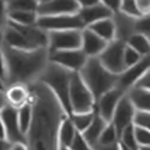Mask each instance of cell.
<instances>
[{
  "instance_id": "cell-1",
  "label": "cell",
  "mask_w": 150,
  "mask_h": 150,
  "mask_svg": "<svg viewBox=\"0 0 150 150\" xmlns=\"http://www.w3.org/2000/svg\"><path fill=\"white\" fill-rule=\"evenodd\" d=\"M30 86L34 107L33 125L27 134L28 150H60L59 130L66 110L46 84L37 81Z\"/></svg>"
},
{
  "instance_id": "cell-2",
  "label": "cell",
  "mask_w": 150,
  "mask_h": 150,
  "mask_svg": "<svg viewBox=\"0 0 150 150\" xmlns=\"http://www.w3.org/2000/svg\"><path fill=\"white\" fill-rule=\"evenodd\" d=\"M49 64V52L46 48L24 51L1 43V83L30 85L37 82Z\"/></svg>"
},
{
  "instance_id": "cell-3",
  "label": "cell",
  "mask_w": 150,
  "mask_h": 150,
  "mask_svg": "<svg viewBox=\"0 0 150 150\" xmlns=\"http://www.w3.org/2000/svg\"><path fill=\"white\" fill-rule=\"evenodd\" d=\"M79 74L93 93L96 101L105 93L118 85L119 76L110 72L101 62L98 57L89 58L84 67L81 70Z\"/></svg>"
},
{
  "instance_id": "cell-4",
  "label": "cell",
  "mask_w": 150,
  "mask_h": 150,
  "mask_svg": "<svg viewBox=\"0 0 150 150\" xmlns=\"http://www.w3.org/2000/svg\"><path fill=\"white\" fill-rule=\"evenodd\" d=\"M73 73L74 72L49 61L47 69L45 70L41 78L39 79L53 91V94L57 96V98L59 100V102L64 107L70 118L72 117L70 89H71V81Z\"/></svg>"
},
{
  "instance_id": "cell-5",
  "label": "cell",
  "mask_w": 150,
  "mask_h": 150,
  "mask_svg": "<svg viewBox=\"0 0 150 150\" xmlns=\"http://www.w3.org/2000/svg\"><path fill=\"white\" fill-rule=\"evenodd\" d=\"M70 101L72 114L94 112L96 108V100L83 81L79 72H74L71 81L70 89Z\"/></svg>"
},
{
  "instance_id": "cell-6",
  "label": "cell",
  "mask_w": 150,
  "mask_h": 150,
  "mask_svg": "<svg viewBox=\"0 0 150 150\" xmlns=\"http://www.w3.org/2000/svg\"><path fill=\"white\" fill-rule=\"evenodd\" d=\"M0 130L1 141H8L12 144H27V136L21 130L18 109L8 103H3L0 108Z\"/></svg>"
},
{
  "instance_id": "cell-7",
  "label": "cell",
  "mask_w": 150,
  "mask_h": 150,
  "mask_svg": "<svg viewBox=\"0 0 150 150\" xmlns=\"http://www.w3.org/2000/svg\"><path fill=\"white\" fill-rule=\"evenodd\" d=\"M37 25L41 29L51 31L61 30H83L85 27L79 17V15H59V16H40Z\"/></svg>"
},
{
  "instance_id": "cell-8",
  "label": "cell",
  "mask_w": 150,
  "mask_h": 150,
  "mask_svg": "<svg viewBox=\"0 0 150 150\" xmlns=\"http://www.w3.org/2000/svg\"><path fill=\"white\" fill-rule=\"evenodd\" d=\"M82 48V30H61L49 33L48 52L71 51V49Z\"/></svg>"
},
{
  "instance_id": "cell-9",
  "label": "cell",
  "mask_w": 150,
  "mask_h": 150,
  "mask_svg": "<svg viewBox=\"0 0 150 150\" xmlns=\"http://www.w3.org/2000/svg\"><path fill=\"white\" fill-rule=\"evenodd\" d=\"M125 47H126V42L121 40H114L113 42H109L107 48L100 55V60L102 64L117 76L126 70L124 61V52Z\"/></svg>"
},
{
  "instance_id": "cell-10",
  "label": "cell",
  "mask_w": 150,
  "mask_h": 150,
  "mask_svg": "<svg viewBox=\"0 0 150 150\" xmlns=\"http://www.w3.org/2000/svg\"><path fill=\"white\" fill-rule=\"evenodd\" d=\"M88 57L82 49H71V51H60L49 53V61L65 67L72 72H81L88 61Z\"/></svg>"
},
{
  "instance_id": "cell-11",
  "label": "cell",
  "mask_w": 150,
  "mask_h": 150,
  "mask_svg": "<svg viewBox=\"0 0 150 150\" xmlns=\"http://www.w3.org/2000/svg\"><path fill=\"white\" fill-rule=\"evenodd\" d=\"M127 91H125L122 88H120L119 85H117L115 88L110 89L109 91L105 93L101 97H100L96 101V108L95 110L101 115L105 120H107L108 122L112 121L114 115V112L120 102V100L122 98V96L126 94Z\"/></svg>"
},
{
  "instance_id": "cell-12",
  "label": "cell",
  "mask_w": 150,
  "mask_h": 150,
  "mask_svg": "<svg viewBox=\"0 0 150 150\" xmlns=\"http://www.w3.org/2000/svg\"><path fill=\"white\" fill-rule=\"evenodd\" d=\"M136 113H137V109L133 106L132 101L130 100V97L126 93L120 100V102L114 112L113 119H112V122H113V125L115 126V129L119 133V137H120V133L125 129L134 124Z\"/></svg>"
},
{
  "instance_id": "cell-13",
  "label": "cell",
  "mask_w": 150,
  "mask_h": 150,
  "mask_svg": "<svg viewBox=\"0 0 150 150\" xmlns=\"http://www.w3.org/2000/svg\"><path fill=\"white\" fill-rule=\"evenodd\" d=\"M149 69H150V55L143 57L137 64L127 67L120 74L118 79V85L125 91H129L144 76V73Z\"/></svg>"
},
{
  "instance_id": "cell-14",
  "label": "cell",
  "mask_w": 150,
  "mask_h": 150,
  "mask_svg": "<svg viewBox=\"0 0 150 150\" xmlns=\"http://www.w3.org/2000/svg\"><path fill=\"white\" fill-rule=\"evenodd\" d=\"M77 0H52L39 6V16H59V15H77L81 11Z\"/></svg>"
},
{
  "instance_id": "cell-15",
  "label": "cell",
  "mask_w": 150,
  "mask_h": 150,
  "mask_svg": "<svg viewBox=\"0 0 150 150\" xmlns=\"http://www.w3.org/2000/svg\"><path fill=\"white\" fill-rule=\"evenodd\" d=\"M108 42L105 41L89 28H84L82 30V51L88 58H97L102 54L107 48Z\"/></svg>"
},
{
  "instance_id": "cell-16",
  "label": "cell",
  "mask_w": 150,
  "mask_h": 150,
  "mask_svg": "<svg viewBox=\"0 0 150 150\" xmlns=\"http://www.w3.org/2000/svg\"><path fill=\"white\" fill-rule=\"evenodd\" d=\"M4 103H8L15 108H21L31 101L30 86L25 84H12L3 93Z\"/></svg>"
},
{
  "instance_id": "cell-17",
  "label": "cell",
  "mask_w": 150,
  "mask_h": 150,
  "mask_svg": "<svg viewBox=\"0 0 150 150\" xmlns=\"http://www.w3.org/2000/svg\"><path fill=\"white\" fill-rule=\"evenodd\" d=\"M78 15H79L85 28H88L89 25H91V24H94L98 21H102L106 18H112L114 16L113 12L107 6H105L102 3H98L93 6H88V7H82Z\"/></svg>"
},
{
  "instance_id": "cell-18",
  "label": "cell",
  "mask_w": 150,
  "mask_h": 150,
  "mask_svg": "<svg viewBox=\"0 0 150 150\" xmlns=\"http://www.w3.org/2000/svg\"><path fill=\"white\" fill-rule=\"evenodd\" d=\"M3 45H6L11 48L16 49H24V51H33L34 46L29 42V40L24 36L22 33H19L13 27L5 24L3 29Z\"/></svg>"
},
{
  "instance_id": "cell-19",
  "label": "cell",
  "mask_w": 150,
  "mask_h": 150,
  "mask_svg": "<svg viewBox=\"0 0 150 150\" xmlns=\"http://www.w3.org/2000/svg\"><path fill=\"white\" fill-rule=\"evenodd\" d=\"M117 27V40H121L124 42H127L130 37L136 34V21L129 16L122 15L121 12H118L113 16Z\"/></svg>"
},
{
  "instance_id": "cell-20",
  "label": "cell",
  "mask_w": 150,
  "mask_h": 150,
  "mask_svg": "<svg viewBox=\"0 0 150 150\" xmlns=\"http://www.w3.org/2000/svg\"><path fill=\"white\" fill-rule=\"evenodd\" d=\"M88 28L93 30L95 34H97L100 37H102L108 43L117 40V27H115V22L113 17L98 21L91 24V25H89Z\"/></svg>"
},
{
  "instance_id": "cell-21",
  "label": "cell",
  "mask_w": 150,
  "mask_h": 150,
  "mask_svg": "<svg viewBox=\"0 0 150 150\" xmlns=\"http://www.w3.org/2000/svg\"><path fill=\"white\" fill-rule=\"evenodd\" d=\"M133 106L139 112H150V90L133 86L127 91Z\"/></svg>"
},
{
  "instance_id": "cell-22",
  "label": "cell",
  "mask_w": 150,
  "mask_h": 150,
  "mask_svg": "<svg viewBox=\"0 0 150 150\" xmlns=\"http://www.w3.org/2000/svg\"><path fill=\"white\" fill-rule=\"evenodd\" d=\"M96 112V110H95ZM108 125V121L105 120L101 115H100L96 112V115L91 122L90 126L83 132V136L85 137V139L88 141L93 146L98 142L100 137H101L103 130L106 129V126Z\"/></svg>"
},
{
  "instance_id": "cell-23",
  "label": "cell",
  "mask_w": 150,
  "mask_h": 150,
  "mask_svg": "<svg viewBox=\"0 0 150 150\" xmlns=\"http://www.w3.org/2000/svg\"><path fill=\"white\" fill-rule=\"evenodd\" d=\"M1 5L5 15L12 11H34L39 10V1L37 0H1Z\"/></svg>"
},
{
  "instance_id": "cell-24",
  "label": "cell",
  "mask_w": 150,
  "mask_h": 150,
  "mask_svg": "<svg viewBox=\"0 0 150 150\" xmlns=\"http://www.w3.org/2000/svg\"><path fill=\"white\" fill-rule=\"evenodd\" d=\"M6 19L21 25H37L39 13L34 11H12L5 15Z\"/></svg>"
},
{
  "instance_id": "cell-25",
  "label": "cell",
  "mask_w": 150,
  "mask_h": 150,
  "mask_svg": "<svg viewBox=\"0 0 150 150\" xmlns=\"http://www.w3.org/2000/svg\"><path fill=\"white\" fill-rule=\"evenodd\" d=\"M78 130L74 126V124L72 119L67 115L64 118L61 125H60V130H59V138H60V144L62 146H71L72 142L76 138Z\"/></svg>"
},
{
  "instance_id": "cell-26",
  "label": "cell",
  "mask_w": 150,
  "mask_h": 150,
  "mask_svg": "<svg viewBox=\"0 0 150 150\" xmlns=\"http://www.w3.org/2000/svg\"><path fill=\"white\" fill-rule=\"evenodd\" d=\"M126 43L133 49H136L142 57L150 55V37H148L146 35L136 33L127 40Z\"/></svg>"
},
{
  "instance_id": "cell-27",
  "label": "cell",
  "mask_w": 150,
  "mask_h": 150,
  "mask_svg": "<svg viewBox=\"0 0 150 150\" xmlns=\"http://www.w3.org/2000/svg\"><path fill=\"white\" fill-rule=\"evenodd\" d=\"M18 120H19L22 132L27 136L34 120V107L31 101L27 105L22 106L21 108H18Z\"/></svg>"
},
{
  "instance_id": "cell-28",
  "label": "cell",
  "mask_w": 150,
  "mask_h": 150,
  "mask_svg": "<svg viewBox=\"0 0 150 150\" xmlns=\"http://www.w3.org/2000/svg\"><path fill=\"white\" fill-rule=\"evenodd\" d=\"M119 142H120L121 145L126 146L131 150H139V144H138V141H137L134 124L131 125V126H129V127H126L120 133Z\"/></svg>"
},
{
  "instance_id": "cell-29",
  "label": "cell",
  "mask_w": 150,
  "mask_h": 150,
  "mask_svg": "<svg viewBox=\"0 0 150 150\" xmlns=\"http://www.w3.org/2000/svg\"><path fill=\"white\" fill-rule=\"evenodd\" d=\"M95 115H96V112L94 110V112H86V113L72 114L71 119H72V121L74 124V126L77 127V130L83 133L91 125Z\"/></svg>"
},
{
  "instance_id": "cell-30",
  "label": "cell",
  "mask_w": 150,
  "mask_h": 150,
  "mask_svg": "<svg viewBox=\"0 0 150 150\" xmlns=\"http://www.w3.org/2000/svg\"><path fill=\"white\" fill-rule=\"evenodd\" d=\"M119 143V133L115 129V126L113 125V122H108V125L106 126V129L103 130L101 137L96 144H101V145H112Z\"/></svg>"
},
{
  "instance_id": "cell-31",
  "label": "cell",
  "mask_w": 150,
  "mask_h": 150,
  "mask_svg": "<svg viewBox=\"0 0 150 150\" xmlns=\"http://www.w3.org/2000/svg\"><path fill=\"white\" fill-rule=\"evenodd\" d=\"M122 15L129 16L131 18L138 19L142 17V15L139 13L138 7H137L136 0H121V5H120V11Z\"/></svg>"
},
{
  "instance_id": "cell-32",
  "label": "cell",
  "mask_w": 150,
  "mask_h": 150,
  "mask_svg": "<svg viewBox=\"0 0 150 150\" xmlns=\"http://www.w3.org/2000/svg\"><path fill=\"white\" fill-rule=\"evenodd\" d=\"M143 57L136 51V49H133L132 47H130L127 43H126V47H125V52H124V61H125V66L130 67L134 64H137Z\"/></svg>"
},
{
  "instance_id": "cell-33",
  "label": "cell",
  "mask_w": 150,
  "mask_h": 150,
  "mask_svg": "<svg viewBox=\"0 0 150 150\" xmlns=\"http://www.w3.org/2000/svg\"><path fill=\"white\" fill-rule=\"evenodd\" d=\"M71 150H95V148L85 139V137L83 136L82 132H77L76 134V138L72 142L71 146H70Z\"/></svg>"
},
{
  "instance_id": "cell-34",
  "label": "cell",
  "mask_w": 150,
  "mask_h": 150,
  "mask_svg": "<svg viewBox=\"0 0 150 150\" xmlns=\"http://www.w3.org/2000/svg\"><path fill=\"white\" fill-rule=\"evenodd\" d=\"M136 33H141L150 37V15L143 16L136 21Z\"/></svg>"
},
{
  "instance_id": "cell-35",
  "label": "cell",
  "mask_w": 150,
  "mask_h": 150,
  "mask_svg": "<svg viewBox=\"0 0 150 150\" xmlns=\"http://www.w3.org/2000/svg\"><path fill=\"white\" fill-rule=\"evenodd\" d=\"M134 125L150 131V112L137 110L136 118H134Z\"/></svg>"
},
{
  "instance_id": "cell-36",
  "label": "cell",
  "mask_w": 150,
  "mask_h": 150,
  "mask_svg": "<svg viewBox=\"0 0 150 150\" xmlns=\"http://www.w3.org/2000/svg\"><path fill=\"white\" fill-rule=\"evenodd\" d=\"M136 136H137V141H138L139 148L141 146H150V131L149 130L136 126Z\"/></svg>"
},
{
  "instance_id": "cell-37",
  "label": "cell",
  "mask_w": 150,
  "mask_h": 150,
  "mask_svg": "<svg viewBox=\"0 0 150 150\" xmlns=\"http://www.w3.org/2000/svg\"><path fill=\"white\" fill-rule=\"evenodd\" d=\"M100 3H102L105 6H107L114 15L120 11L121 0H100Z\"/></svg>"
},
{
  "instance_id": "cell-38",
  "label": "cell",
  "mask_w": 150,
  "mask_h": 150,
  "mask_svg": "<svg viewBox=\"0 0 150 150\" xmlns=\"http://www.w3.org/2000/svg\"><path fill=\"white\" fill-rule=\"evenodd\" d=\"M136 4L142 17L150 15V0H136Z\"/></svg>"
},
{
  "instance_id": "cell-39",
  "label": "cell",
  "mask_w": 150,
  "mask_h": 150,
  "mask_svg": "<svg viewBox=\"0 0 150 150\" xmlns=\"http://www.w3.org/2000/svg\"><path fill=\"white\" fill-rule=\"evenodd\" d=\"M137 88H142V89H146V90H150V69L144 73V76L136 83ZM133 88V86H132Z\"/></svg>"
},
{
  "instance_id": "cell-40",
  "label": "cell",
  "mask_w": 150,
  "mask_h": 150,
  "mask_svg": "<svg viewBox=\"0 0 150 150\" xmlns=\"http://www.w3.org/2000/svg\"><path fill=\"white\" fill-rule=\"evenodd\" d=\"M95 150H121V145L120 142L112 144V145H101V144H95L94 145Z\"/></svg>"
},
{
  "instance_id": "cell-41",
  "label": "cell",
  "mask_w": 150,
  "mask_h": 150,
  "mask_svg": "<svg viewBox=\"0 0 150 150\" xmlns=\"http://www.w3.org/2000/svg\"><path fill=\"white\" fill-rule=\"evenodd\" d=\"M77 1L81 5V7H88V6H93L95 4H98L100 0H77Z\"/></svg>"
},
{
  "instance_id": "cell-42",
  "label": "cell",
  "mask_w": 150,
  "mask_h": 150,
  "mask_svg": "<svg viewBox=\"0 0 150 150\" xmlns=\"http://www.w3.org/2000/svg\"><path fill=\"white\" fill-rule=\"evenodd\" d=\"M12 150H28L27 148V144H15L13 148H12Z\"/></svg>"
},
{
  "instance_id": "cell-43",
  "label": "cell",
  "mask_w": 150,
  "mask_h": 150,
  "mask_svg": "<svg viewBox=\"0 0 150 150\" xmlns=\"http://www.w3.org/2000/svg\"><path fill=\"white\" fill-rule=\"evenodd\" d=\"M37 1H39L40 5H42V4H47V3H49V1H52V0H37Z\"/></svg>"
},
{
  "instance_id": "cell-44",
  "label": "cell",
  "mask_w": 150,
  "mask_h": 150,
  "mask_svg": "<svg viewBox=\"0 0 150 150\" xmlns=\"http://www.w3.org/2000/svg\"><path fill=\"white\" fill-rule=\"evenodd\" d=\"M139 150H150V146H141Z\"/></svg>"
},
{
  "instance_id": "cell-45",
  "label": "cell",
  "mask_w": 150,
  "mask_h": 150,
  "mask_svg": "<svg viewBox=\"0 0 150 150\" xmlns=\"http://www.w3.org/2000/svg\"><path fill=\"white\" fill-rule=\"evenodd\" d=\"M60 150H71V149H70L69 146H62V145H61V148H60Z\"/></svg>"
},
{
  "instance_id": "cell-46",
  "label": "cell",
  "mask_w": 150,
  "mask_h": 150,
  "mask_svg": "<svg viewBox=\"0 0 150 150\" xmlns=\"http://www.w3.org/2000/svg\"><path fill=\"white\" fill-rule=\"evenodd\" d=\"M121 145V144H120ZM121 150H131V149H129V148H126V146H124V145H121Z\"/></svg>"
}]
</instances>
